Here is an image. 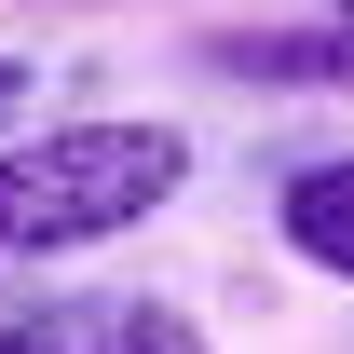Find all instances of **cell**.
I'll return each instance as SVG.
<instances>
[{"mask_svg": "<svg viewBox=\"0 0 354 354\" xmlns=\"http://www.w3.org/2000/svg\"><path fill=\"white\" fill-rule=\"evenodd\" d=\"M218 68L232 82H272V95H341L354 82V14H327V28H232Z\"/></svg>", "mask_w": 354, "mask_h": 354, "instance_id": "2", "label": "cell"}, {"mask_svg": "<svg viewBox=\"0 0 354 354\" xmlns=\"http://www.w3.org/2000/svg\"><path fill=\"white\" fill-rule=\"evenodd\" d=\"M327 14H354V0H327Z\"/></svg>", "mask_w": 354, "mask_h": 354, "instance_id": "7", "label": "cell"}, {"mask_svg": "<svg viewBox=\"0 0 354 354\" xmlns=\"http://www.w3.org/2000/svg\"><path fill=\"white\" fill-rule=\"evenodd\" d=\"M177 191H191V136L177 123H123V109L41 123V136L0 150V259H82L109 232L164 218Z\"/></svg>", "mask_w": 354, "mask_h": 354, "instance_id": "1", "label": "cell"}, {"mask_svg": "<svg viewBox=\"0 0 354 354\" xmlns=\"http://www.w3.org/2000/svg\"><path fill=\"white\" fill-rule=\"evenodd\" d=\"M14 95H28V68H14V55H0V109H14Z\"/></svg>", "mask_w": 354, "mask_h": 354, "instance_id": "6", "label": "cell"}, {"mask_svg": "<svg viewBox=\"0 0 354 354\" xmlns=\"http://www.w3.org/2000/svg\"><path fill=\"white\" fill-rule=\"evenodd\" d=\"M272 232H286L327 286H354V150H327V164L286 177V191H272Z\"/></svg>", "mask_w": 354, "mask_h": 354, "instance_id": "3", "label": "cell"}, {"mask_svg": "<svg viewBox=\"0 0 354 354\" xmlns=\"http://www.w3.org/2000/svg\"><path fill=\"white\" fill-rule=\"evenodd\" d=\"M68 354H205V327H191L177 300H123V313H95Z\"/></svg>", "mask_w": 354, "mask_h": 354, "instance_id": "4", "label": "cell"}, {"mask_svg": "<svg viewBox=\"0 0 354 354\" xmlns=\"http://www.w3.org/2000/svg\"><path fill=\"white\" fill-rule=\"evenodd\" d=\"M82 341V313H0V354H68Z\"/></svg>", "mask_w": 354, "mask_h": 354, "instance_id": "5", "label": "cell"}]
</instances>
